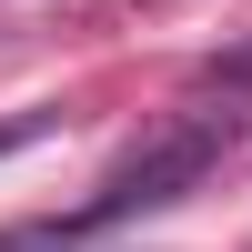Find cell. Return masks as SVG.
<instances>
[{"instance_id":"3","label":"cell","mask_w":252,"mask_h":252,"mask_svg":"<svg viewBox=\"0 0 252 252\" xmlns=\"http://www.w3.org/2000/svg\"><path fill=\"white\" fill-rule=\"evenodd\" d=\"M61 131V111H10L0 121V152H31V141H51Z\"/></svg>"},{"instance_id":"4","label":"cell","mask_w":252,"mask_h":252,"mask_svg":"<svg viewBox=\"0 0 252 252\" xmlns=\"http://www.w3.org/2000/svg\"><path fill=\"white\" fill-rule=\"evenodd\" d=\"M71 252H81V242H71Z\"/></svg>"},{"instance_id":"2","label":"cell","mask_w":252,"mask_h":252,"mask_svg":"<svg viewBox=\"0 0 252 252\" xmlns=\"http://www.w3.org/2000/svg\"><path fill=\"white\" fill-rule=\"evenodd\" d=\"M202 91H212V101H242V111H252V40H242V51H222L212 71H202Z\"/></svg>"},{"instance_id":"1","label":"cell","mask_w":252,"mask_h":252,"mask_svg":"<svg viewBox=\"0 0 252 252\" xmlns=\"http://www.w3.org/2000/svg\"><path fill=\"white\" fill-rule=\"evenodd\" d=\"M232 121H252V111H202V121H182V131H161V141H141L131 161H121L111 182H101L81 212H61L81 242H101L111 222H141V212H161V202H182L202 172L222 161V141H232Z\"/></svg>"}]
</instances>
